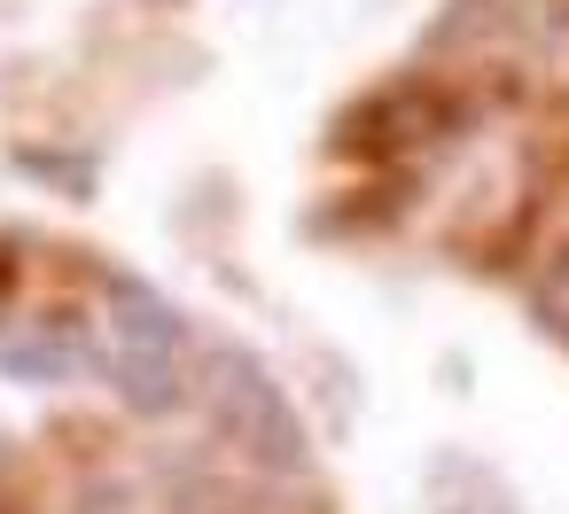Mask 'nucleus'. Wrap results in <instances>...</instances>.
<instances>
[{"mask_svg":"<svg viewBox=\"0 0 569 514\" xmlns=\"http://www.w3.org/2000/svg\"><path fill=\"white\" fill-rule=\"evenodd\" d=\"M203 397H211V421L227 429V444H242L258 467H273V475H297V467L312 460L297 405L281 397V382H273V374H266L250 351L219 343V351H211V382H203Z\"/></svg>","mask_w":569,"mask_h":514,"instance_id":"f03ea898","label":"nucleus"},{"mask_svg":"<svg viewBox=\"0 0 569 514\" xmlns=\"http://www.w3.org/2000/svg\"><path fill=\"white\" fill-rule=\"evenodd\" d=\"M110 390L141 421H164L188 397V320L133 273H110Z\"/></svg>","mask_w":569,"mask_h":514,"instance_id":"f257e3e1","label":"nucleus"},{"mask_svg":"<svg viewBox=\"0 0 569 514\" xmlns=\"http://www.w3.org/2000/svg\"><path fill=\"white\" fill-rule=\"evenodd\" d=\"M79 514H133V498H118V491H94Z\"/></svg>","mask_w":569,"mask_h":514,"instance_id":"7ed1b4c3","label":"nucleus"}]
</instances>
